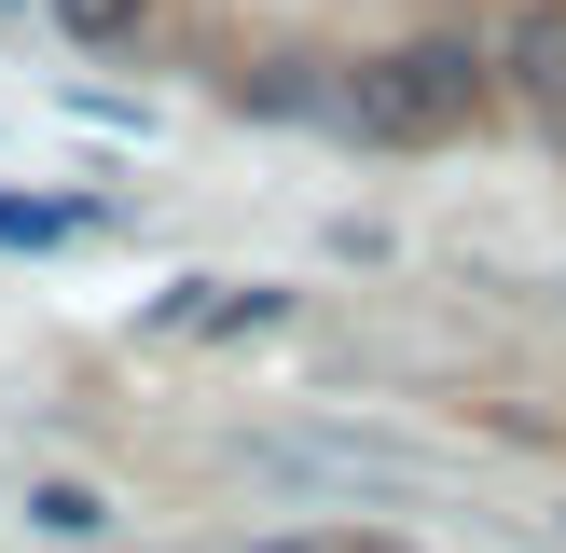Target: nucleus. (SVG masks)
<instances>
[{"instance_id": "f257e3e1", "label": "nucleus", "mask_w": 566, "mask_h": 553, "mask_svg": "<svg viewBox=\"0 0 566 553\" xmlns=\"http://www.w3.org/2000/svg\"><path fill=\"white\" fill-rule=\"evenodd\" d=\"M470 111H484V70H470V42H401V55H359L346 70V125L359 138H457Z\"/></svg>"}, {"instance_id": "f03ea898", "label": "nucleus", "mask_w": 566, "mask_h": 553, "mask_svg": "<svg viewBox=\"0 0 566 553\" xmlns=\"http://www.w3.org/2000/svg\"><path fill=\"white\" fill-rule=\"evenodd\" d=\"M497 70L525 83V111H539V125H566V0H525L512 42H497Z\"/></svg>"}, {"instance_id": "7ed1b4c3", "label": "nucleus", "mask_w": 566, "mask_h": 553, "mask_svg": "<svg viewBox=\"0 0 566 553\" xmlns=\"http://www.w3.org/2000/svg\"><path fill=\"white\" fill-rule=\"evenodd\" d=\"M276 319V291H180L166 304V332H263Z\"/></svg>"}, {"instance_id": "20e7f679", "label": "nucleus", "mask_w": 566, "mask_h": 553, "mask_svg": "<svg viewBox=\"0 0 566 553\" xmlns=\"http://www.w3.org/2000/svg\"><path fill=\"white\" fill-rule=\"evenodd\" d=\"M55 28H70L83 55H111V42H138V28H153V0H55Z\"/></svg>"}, {"instance_id": "39448f33", "label": "nucleus", "mask_w": 566, "mask_h": 553, "mask_svg": "<svg viewBox=\"0 0 566 553\" xmlns=\"http://www.w3.org/2000/svg\"><path fill=\"white\" fill-rule=\"evenodd\" d=\"M28 525H42V540H97L111 498H97V484H28Z\"/></svg>"}, {"instance_id": "423d86ee", "label": "nucleus", "mask_w": 566, "mask_h": 553, "mask_svg": "<svg viewBox=\"0 0 566 553\" xmlns=\"http://www.w3.org/2000/svg\"><path fill=\"white\" fill-rule=\"evenodd\" d=\"M97 208H42V194H0V249H55V236H83Z\"/></svg>"}, {"instance_id": "0eeeda50", "label": "nucleus", "mask_w": 566, "mask_h": 553, "mask_svg": "<svg viewBox=\"0 0 566 553\" xmlns=\"http://www.w3.org/2000/svg\"><path fill=\"white\" fill-rule=\"evenodd\" d=\"M263 553H318V540H263Z\"/></svg>"}, {"instance_id": "6e6552de", "label": "nucleus", "mask_w": 566, "mask_h": 553, "mask_svg": "<svg viewBox=\"0 0 566 553\" xmlns=\"http://www.w3.org/2000/svg\"><path fill=\"white\" fill-rule=\"evenodd\" d=\"M359 553H401V540H359Z\"/></svg>"}]
</instances>
